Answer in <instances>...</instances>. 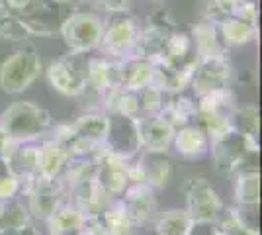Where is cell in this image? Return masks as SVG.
<instances>
[{
	"mask_svg": "<svg viewBox=\"0 0 262 235\" xmlns=\"http://www.w3.org/2000/svg\"><path fill=\"white\" fill-rule=\"evenodd\" d=\"M0 130L14 143H33L51 130V114L33 102H14L0 116Z\"/></svg>",
	"mask_w": 262,
	"mask_h": 235,
	"instance_id": "obj_1",
	"label": "cell"
},
{
	"mask_svg": "<svg viewBox=\"0 0 262 235\" xmlns=\"http://www.w3.org/2000/svg\"><path fill=\"white\" fill-rule=\"evenodd\" d=\"M258 139L245 137L231 130L229 134L209 141V153L217 173L231 175L243 170H258Z\"/></svg>",
	"mask_w": 262,
	"mask_h": 235,
	"instance_id": "obj_2",
	"label": "cell"
},
{
	"mask_svg": "<svg viewBox=\"0 0 262 235\" xmlns=\"http://www.w3.org/2000/svg\"><path fill=\"white\" fill-rule=\"evenodd\" d=\"M186 196V212L194 224H215L225 212L223 200L204 177H192L182 186Z\"/></svg>",
	"mask_w": 262,
	"mask_h": 235,
	"instance_id": "obj_3",
	"label": "cell"
},
{
	"mask_svg": "<svg viewBox=\"0 0 262 235\" xmlns=\"http://www.w3.org/2000/svg\"><path fill=\"white\" fill-rule=\"evenodd\" d=\"M61 35L71 53H88L98 49L104 22L94 12H71L61 24Z\"/></svg>",
	"mask_w": 262,
	"mask_h": 235,
	"instance_id": "obj_4",
	"label": "cell"
},
{
	"mask_svg": "<svg viewBox=\"0 0 262 235\" xmlns=\"http://www.w3.org/2000/svg\"><path fill=\"white\" fill-rule=\"evenodd\" d=\"M39 71V55L33 49H20L0 65V89L6 94H20L35 82Z\"/></svg>",
	"mask_w": 262,
	"mask_h": 235,
	"instance_id": "obj_5",
	"label": "cell"
},
{
	"mask_svg": "<svg viewBox=\"0 0 262 235\" xmlns=\"http://www.w3.org/2000/svg\"><path fill=\"white\" fill-rule=\"evenodd\" d=\"M86 53H71L57 59L47 69V78L63 96H80L86 92Z\"/></svg>",
	"mask_w": 262,
	"mask_h": 235,
	"instance_id": "obj_6",
	"label": "cell"
},
{
	"mask_svg": "<svg viewBox=\"0 0 262 235\" xmlns=\"http://www.w3.org/2000/svg\"><path fill=\"white\" fill-rule=\"evenodd\" d=\"M24 192L28 194V213L35 220H47L51 213L67 202V186L61 179H41L35 177L30 180Z\"/></svg>",
	"mask_w": 262,
	"mask_h": 235,
	"instance_id": "obj_7",
	"label": "cell"
},
{
	"mask_svg": "<svg viewBox=\"0 0 262 235\" xmlns=\"http://www.w3.org/2000/svg\"><path fill=\"white\" fill-rule=\"evenodd\" d=\"M102 149L110 155L129 161L141 151V139H139V127L137 120L125 118L120 114L108 116V132L102 141Z\"/></svg>",
	"mask_w": 262,
	"mask_h": 235,
	"instance_id": "obj_8",
	"label": "cell"
},
{
	"mask_svg": "<svg viewBox=\"0 0 262 235\" xmlns=\"http://www.w3.org/2000/svg\"><path fill=\"white\" fill-rule=\"evenodd\" d=\"M137 34H139L137 22L129 16L118 14L108 24H104V32H102V39L98 45L102 57L112 59V61H121L129 57L137 41Z\"/></svg>",
	"mask_w": 262,
	"mask_h": 235,
	"instance_id": "obj_9",
	"label": "cell"
},
{
	"mask_svg": "<svg viewBox=\"0 0 262 235\" xmlns=\"http://www.w3.org/2000/svg\"><path fill=\"white\" fill-rule=\"evenodd\" d=\"M71 12L73 10L69 6H63L55 0H32V4L20 12V16L30 34L51 35L61 30V24Z\"/></svg>",
	"mask_w": 262,
	"mask_h": 235,
	"instance_id": "obj_10",
	"label": "cell"
},
{
	"mask_svg": "<svg viewBox=\"0 0 262 235\" xmlns=\"http://www.w3.org/2000/svg\"><path fill=\"white\" fill-rule=\"evenodd\" d=\"M231 77H233V67H231L227 55L204 57V59H198L190 87L194 90L196 98H200L211 90L227 89Z\"/></svg>",
	"mask_w": 262,
	"mask_h": 235,
	"instance_id": "obj_11",
	"label": "cell"
},
{
	"mask_svg": "<svg viewBox=\"0 0 262 235\" xmlns=\"http://www.w3.org/2000/svg\"><path fill=\"white\" fill-rule=\"evenodd\" d=\"M172 177V159L164 151H143L139 161L131 165L129 184H147L153 190L163 188Z\"/></svg>",
	"mask_w": 262,
	"mask_h": 235,
	"instance_id": "obj_12",
	"label": "cell"
},
{
	"mask_svg": "<svg viewBox=\"0 0 262 235\" xmlns=\"http://www.w3.org/2000/svg\"><path fill=\"white\" fill-rule=\"evenodd\" d=\"M129 170L131 163L118 157L110 155L104 149L98 151L96 157V177L94 180L104 188V192L114 200L121 198V194L129 188Z\"/></svg>",
	"mask_w": 262,
	"mask_h": 235,
	"instance_id": "obj_13",
	"label": "cell"
},
{
	"mask_svg": "<svg viewBox=\"0 0 262 235\" xmlns=\"http://www.w3.org/2000/svg\"><path fill=\"white\" fill-rule=\"evenodd\" d=\"M67 202L73 204L84 218H94L102 213L112 202H116L112 196H108L104 188L96 180H82L67 188Z\"/></svg>",
	"mask_w": 262,
	"mask_h": 235,
	"instance_id": "obj_14",
	"label": "cell"
},
{
	"mask_svg": "<svg viewBox=\"0 0 262 235\" xmlns=\"http://www.w3.org/2000/svg\"><path fill=\"white\" fill-rule=\"evenodd\" d=\"M0 159L4 161L6 173L16 177L24 186L37 177V145L35 143L10 141Z\"/></svg>",
	"mask_w": 262,
	"mask_h": 235,
	"instance_id": "obj_15",
	"label": "cell"
},
{
	"mask_svg": "<svg viewBox=\"0 0 262 235\" xmlns=\"http://www.w3.org/2000/svg\"><path fill=\"white\" fill-rule=\"evenodd\" d=\"M120 206L123 208V212L127 213V218L131 220V224L143 225L147 224L157 212V198H155V190L147 184H129V188L121 194V198H118Z\"/></svg>",
	"mask_w": 262,
	"mask_h": 235,
	"instance_id": "obj_16",
	"label": "cell"
},
{
	"mask_svg": "<svg viewBox=\"0 0 262 235\" xmlns=\"http://www.w3.org/2000/svg\"><path fill=\"white\" fill-rule=\"evenodd\" d=\"M135 225L131 224L127 213L123 212L120 202H112L102 213L86 218L84 231L90 235H133Z\"/></svg>",
	"mask_w": 262,
	"mask_h": 235,
	"instance_id": "obj_17",
	"label": "cell"
},
{
	"mask_svg": "<svg viewBox=\"0 0 262 235\" xmlns=\"http://www.w3.org/2000/svg\"><path fill=\"white\" fill-rule=\"evenodd\" d=\"M137 127H139L143 151L168 153L174 137V127L166 120H163L161 116H145V118H137Z\"/></svg>",
	"mask_w": 262,
	"mask_h": 235,
	"instance_id": "obj_18",
	"label": "cell"
},
{
	"mask_svg": "<svg viewBox=\"0 0 262 235\" xmlns=\"http://www.w3.org/2000/svg\"><path fill=\"white\" fill-rule=\"evenodd\" d=\"M92 89L96 94H104L112 89H120V69L118 61L106 57H90L86 61V90Z\"/></svg>",
	"mask_w": 262,
	"mask_h": 235,
	"instance_id": "obj_19",
	"label": "cell"
},
{
	"mask_svg": "<svg viewBox=\"0 0 262 235\" xmlns=\"http://www.w3.org/2000/svg\"><path fill=\"white\" fill-rule=\"evenodd\" d=\"M159 116L166 120L174 130L188 125V123L194 122L198 116L196 98L186 96L184 92H164Z\"/></svg>",
	"mask_w": 262,
	"mask_h": 235,
	"instance_id": "obj_20",
	"label": "cell"
},
{
	"mask_svg": "<svg viewBox=\"0 0 262 235\" xmlns=\"http://www.w3.org/2000/svg\"><path fill=\"white\" fill-rule=\"evenodd\" d=\"M120 69V89L139 90L155 82V67L149 59L129 55L118 61Z\"/></svg>",
	"mask_w": 262,
	"mask_h": 235,
	"instance_id": "obj_21",
	"label": "cell"
},
{
	"mask_svg": "<svg viewBox=\"0 0 262 235\" xmlns=\"http://www.w3.org/2000/svg\"><path fill=\"white\" fill-rule=\"evenodd\" d=\"M172 147L180 157L196 161L209 153V139L196 123H188V125L174 130Z\"/></svg>",
	"mask_w": 262,
	"mask_h": 235,
	"instance_id": "obj_22",
	"label": "cell"
},
{
	"mask_svg": "<svg viewBox=\"0 0 262 235\" xmlns=\"http://www.w3.org/2000/svg\"><path fill=\"white\" fill-rule=\"evenodd\" d=\"M170 32H172V28L166 22L153 20L151 24H147L143 30H139L137 41H135V47H133V53L131 55L141 57V59H149V61L155 59V57H159Z\"/></svg>",
	"mask_w": 262,
	"mask_h": 235,
	"instance_id": "obj_23",
	"label": "cell"
},
{
	"mask_svg": "<svg viewBox=\"0 0 262 235\" xmlns=\"http://www.w3.org/2000/svg\"><path fill=\"white\" fill-rule=\"evenodd\" d=\"M45 224H47L49 235H73V233L84 231L86 218L78 212L73 204L63 202V204L45 220Z\"/></svg>",
	"mask_w": 262,
	"mask_h": 235,
	"instance_id": "obj_24",
	"label": "cell"
},
{
	"mask_svg": "<svg viewBox=\"0 0 262 235\" xmlns=\"http://www.w3.org/2000/svg\"><path fill=\"white\" fill-rule=\"evenodd\" d=\"M192 44H194V51H196L198 59L213 55H227L225 53V44L219 39L217 24L202 20L196 24V28L192 30Z\"/></svg>",
	"mask_w": 262,
	"mask_h": 235,
	"instance_id": "obj_25",
	"label": "cell"
},
{
	"mask_svg": "<svg viewBox=\"0 0 262 235\" xmlns=\"http://www.w3.org/2000/svg\"><path fill=\"white\" fill-rule=\"evenodd\" d=\"M67 165L63 147L53 139L37 145V177L41 179H59Z\"/></svg>",
	"mask_w": 262,
	"mask_h": 235,
	"instance_id": "obj_26",
	"label": "cell"
},
{
	"mask_svg": "<svg viewBox=\"0 0 262 235\" xmlns=\"http://www.w3.org/2000/svg\"><path fill=\"white\" fill-rule=\"evenodd\" d=\"M219 37L225 45H247L258 37V26H252L229 16L217 24Z\"/></svg>",
	"mask_w": 262,
	"mask_h": 235,
	"instance_id": "obj_27",
	"label": "cell"
},
{
	"mask_svg": "<svg viewBox=\"0 0 262 235\" xmlns=\"http://www.w3.org/2000/svg\"><path fill=\"white\" fill-rule=\"evenodd\" d=\"M198 114H221V116H231L233 110L237 108V96L231 90V87L227 89L211 90L208 94L196 98Z\"/></svg>",
	"mask_w": 262,
	"mask_h": 235,
	"instance_id": "obj_28",
	"label": "cell"
},
{
	"mask_svg": "<svg viewBox=\"0 0 262 235\" xmlns=\"http://www.w3.org/2000/svg\"><path fill=\"white\" fill-rule=\"evenodd\" d=\"M235 202L237 206H258L260 202V173L258 170L237 173Z\"/></svg>",
	"mask_w": 262,
	"mask_h": 235,
	"instance_id": "obj_29",
	"label": "cell"
},
{
	"mask_svg": "<svg viewBox=\"0 0 262 235\" xmlns=\"http://www.w3.org/2000/svg\"><path fill=\"white\" fill-rule=\"evenodd\" d=\"M196 53L194 51V44H192V37L186 32H178V30H172L166 41L163 45V51H161V59L163 61H168V63H182L188 57H192Z\"/></svg>",
	"mask_w": 262,
	"mask_h": 235,
	"instance_id": "obj_30",
	"label": "cell"
},
{
	"mask_svg": "<svg viewBox=\"0 0 262 235\" xmlns=\"http://www.w3.org/2000/svg\"><path fill=\"white\" fill-rule=\"evenodd\" d=\"M30 30L18 12L10 10L0 2V39L2 41H24L30 37Z\"/></svg>",
	"mask_w": 262,
	"mask_h": 235,
	"instance_id": "obj_31",
	"label": "cell"
},
{
	"mask_svg": "<svg viewBox=\"0 0 262 235\" xmlns=\"http://www.w3.org/2000/svg\"><path fill=\"white\" fill-rule=\"evenodd\" d=\"M194 227L192 218L186 210H166V212L157 220V235H190Z\"/></svg>",
	"mask_w": 262,
	"mask_h": 235,
	"instance_id": "obj_32",
	"label": "cell"
},
{
	"mask_svg": "<svg viewBox=\"0 0 262 235\" xmlns=\"http://www.w3.org/2000/svg\"><path fill=\"white\" fill-rule=\"evenodd\" d=\"M231 130L245 137L258 139V108L256 106H243L235 108L229 118Z\"/></svg>",
	"mask_w": 262,
	"mask_h": 235,
	"instance_id": "obj_33",
	"label": "cell"
},
{
	"mask_svg": "<svg viewBox=\"0 0 262 235\" xmlns=\"http://www.w3.org/2000/svg\"><path fill=\"white\" fill-rule=\"evenodd\" d=\"M135 96H137V106H139V118L159 116L164 98V92L159 87H155V84L143 87V89L135 90Z\"/></svg>",
	"mask_w": 262,
	"mask_h": 235,
	"instance_id": "obj_34",
	"label": "cell"
},
{
	"mask_svg": "<svg viewBox=\"0 0 262 235\" xmlns=\"http://www.w3.org/2000/svg\"><path fill=\"white\" fill-rule=\"evenodd\" d=\"M231 116H221V114H198V127L208 135L209 141H215L219 137L231 132Z\"/></svg>",
	"mask_w": 262,
	"mask_h": 235,
	"instance_id": "obj_35",
	"label": "cell"
},
{
	"mask_svg": "<svg viewBox=\"0 0 262 235\" xmlns=\"http://www.w3.org/2000/svg\"><path fill=\"white\" fill-rule=\"evenodd\" d=\"M213 229H215V235H260L258 229H252L247 224H243L235 208L221 213V218L213 224Z\"/></svg>",
	"mask_w": 262,
	"mask_h": 235,
	"instance_id": "obj_36",
	"label": "cell"
},
{
	"mask_svg": "<svg viewBox=\"0 0 262 235\" xmlns=\"http://www.w3.org/2000/svg\"><path fill=\"white\" fill-rule=\"evenodd\" d=\"M30 224V213L18 200L0 204V229H12Z\"/></svg>",
	"mask_w": 262,
	"mask_h": 235,
	"instance_id": "obj_37",
	"label": "cell"
},
{
	"mask_svg": "<svg viewBox=\"0 0 262 235\" xmlns=\"http://www.w3.org/2000/svg\"><path fill=\"white\" fill-rule=\"evenodd\" d=\"M24 190V184L16 177H12L10 173H4L0 177V204L2 202L16 200L18 192Z\"/></svg>",
	"mask_w": 262,
	"mask_h": 235,
	"instance_id": "obj_38",
	"label": "cell"
},
{
	"mask_svg": "<svg viewBox=\"0 0 262 235\" xmlns=\"http://www.w3.org/2000/svg\"><path fill=\"white\" fill-rule=\"evenodd\" d=\"M86 2L90 6L110 12V14H123L127 6V0H86Z\"/></svg>",
	"mask_w": 262,
	"mask_h": 235,
	"instance_id": "obj_39",
	"label": "cell"
},
{
	"mask_svg": "<svg viewBox=\"0 0 262 235\" xmlns=\"http://www.w3.org/2000/svg\"><path fill=\"white\" fill-rule=\"evenodd\" d=\"M0 235H39L32 224H26L22 227H12V229H0Z\"/></svg>",
	"mask_w": 262,
	"mask_h": 235,
	"instance_id": "obj_40",
	"label": "cell"
},
{
	"mask_svg": "<svg viewBox=\"0 0 262 235\" xmlns=\"http://www.w3.org/2000/svg\"><path fill=\"white\" fill-rule=\"evenodd\" d=\"M4 4L10 8V10H14V12H24L30 4H32V0H4Z\"/></svg>",
	"mask_w": 262,
	"mask_h": 235,
	"instance_id": "obj_41",
	"label": "cell"
},
{
	"mask_svg": "<svg viewBox=\"0 0 262 235\" xmlns=\"http://www.w3.org/2000/svg\"><path fill=\"white\" fill-rule=\"evenodd\" d=\"M8 143H10V139H8V137H6V134L0 130V155L4 153V149L8 147Z\"/></svg>",
	"mask_w": 262,
	"mask_h": 235,
	"instance_id": "obj_42",
	"label": "cell"
},
{
	"mask_svg": "<svg viewBox=\"0 0 262 235\" xmlns=\"http://www.w3.org/2000/svg\"><path fill=\"white\" fill-rule=\"evenodd\" d=\"M73 235H88L86 231H80V233H73Z\"/></svg>",
	"mask_w": 262,
	"mask_h": 235,
	"instance_id": "obj_43",
	"label": "cell"
},
{
	"mask_svg": "<svg viewBox=\"0 0 262 235\" xmlns=\"http://www.w3.org/2000/svg\"><path fill=\"white\" fill-rule=\"evenodd\" d=\"M151 2H157V0H151Z\"/></svg>",
	"mask_w": 262,
	"mask_h": 235,
	"instance_id": "obj_44",
	"label": "cell"
},
{
	"mask_svg": "<svg viewBox=\"0 0 262 235\" xmlns=\"http://www.w3.org/2000/svg\"><path fill=\"white\" fill-rule=\"evenodd\" d=\"M213 235H215V233H213Z\"/></svg>",
	"mask_w": 262,
	"mask_h": 235,
	"instance_id": "obj_45",
	"label": "cell"
},
{
	"mask_svg": "<svg viewBox=\"0 0 262 235\" xmlns=\"http://www.w3.org/2000/svg\"><path fill=\"white\" fill-rule=\"evenodd\" d=\"M88 235H90V233H88Z\"/></svg>",
	"mask_w": 262,
	"mask_h": 235,
	"instance_id": "obj_46",
	"label": "cell"
}]
</instances>
